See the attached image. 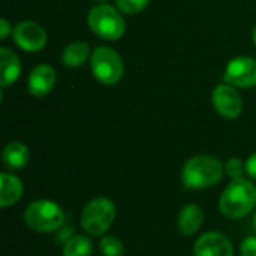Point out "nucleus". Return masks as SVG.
Instances as JSON below:
<instances>
[{
	"label": "nucleus",
	"mask_w": 256,
	"mask_h": 256,
	"mask_svg": "<svg viewBox=\"0 0 256 256\" xmlns=\"http://www.w3.org/2000/svg\"><path fill=\"white\" fill-rule=\"evenodd\" d=\"M225 174L224 164L212 154L189 158L182 168V182L188 189L202 190L218 184Z\"/></svg>",
	"instance_id": "obj_1"
},
{
	"label": "nucleus",
	"mask_w": 256,
	"mask_h": 256,
	"mask_svg": "<svg viewBox=\"0 0 256 256\" xmlns=\"http://www.w3.org/2000/svg\"><path fill=\"white\" fill-rule=\"evenodd\" d=\"M256 208V186L248 178L232 180L219 198L220 213L232 220L244 219Z\"/></svg>",
	"instance_id": "obj_2"
},
{
	"label": "nucleus",
	"mask_w": 256,
	"mask_h": 256,
	"mask_svg": "<svg viewBox=\"0 0 256 256\" xmlns=\"http://www.w3.org/2000/svg\"><path fill=\"white\" fill-rule=\"evenodd\" d=\"M87 24L96 36L111 42L122 39L126 32L123 14L108 3H96L87 14Z\"/></svg>",
	"instance_id": "obj_3"
},
{
	"label": "nucleus",
	"mask_w": 256,
	"mask_h": 256,
	"mask_svg": "<svg viewBox=\"0 0 256 256\" xmlns=\"http://www.w3.org/2000/svg\"><path fill=\"white\" fill-rule=\"evenodd\" d=\"M24 224L36 232H57L64 225L63 208L50 200H36L24 210Z\"/></svg>",
	"instance_id": "obj_4"
},
{
	"label": "nucleus",
	"mask_w": 256,
	"mask_h": 256,
	"mask_svg": "<svg viewBox=\"0 0 256 256\" xmlns=\"http://www.w3.org/2000/svg\"><path fill=\"white\" fill-rule=\"evenodd\" d=\"M116 216V204L106 196H98L86 204L80 218V224L88 236L100 237L112 226Z\"/></svg>",
	"instance_id": "obj_5"
},
{
	"label": "nucleus",
	"mask_w": 256,
	"mask_h": 256,
	"mask_svg": "<svg viewBox=\"0 0 256 256\" xmlns=\"http://www.w3.org/2000/svg\"><path fill=\"white\" fill-rule=\"evenodd\" d=\"M90 69L96 81L104 86H116L122 81L124 74V63L122 56L110 46H98L90 57Z\"/></svg>",
	"instance_id": "obj_6"
},
{
	"label": "nucleus",
	"mask_w": 256,
	"mask_h": 256,
	"mask_svg": "<svg viewBox=\"0 0 256 256\" xmlns=\"http://www.w3.org/2000/svg\"><path fill=\"white\" fill-rule=\"evenodd\" d=\"M12 38L15 45L26 52H39L45 48L48 42V34L45 28L32 20L20 21L14 26Z\"/></svg>",
	"instance_id": "obj_7"
},
{
	"label": "nucleus",
	"mask_w": 256,
	"mask_h": 256,
	"mask_svg": "<svg viewBox=\"0 0 256 256\" xmlns=\"http://www.w3.org/2000/svg\"><path fill=\"white\" fill-rule=\"evenodd\" d=\"M212 104L214 111L226 120H236L243 111V99L237 87L228 82L219 84L213 88Z\"/></svg>",
	"instance_id": "obj_8"
},
{
	"label": "nucleus",
	"mask_w": 256,
	"mask_h": 256,
	"mask_svg": "<svg viewBox=\"0 0 256 256\" xmlns=\"http://www.w3.org/2000/svg\"><path fill=\"white\" fill-rule=\"evenodd\" d=\"M225 82L237 88L256 87V58L249 56L234 57L225 68Z\"/></svg>",
	"instance_id": "obj_9"
},
{
	"label": "nucleus",
	"mask_w": 256,
	"mask_h": 256,
	"mask_svg": "<svg viewBox=\"0 0 256 256\" xmlns=\"http://www.w3.org/2000/svg\"><path fill=\"white\" fill-rule=\"evenodd\" d=\"M194 256H234V246L224 232L208 231L195 242Z\"/></svg>",
	"instance_id": "obj_10"
},
{
	"label": "nucleus",
	"mask_w": 256,
	"mask_h": 256,
	"mask_svg": "<svg viewBox=\"0 0 256 256\" xmlns=\"http://www.w3.org/2000/svg\"><path fill=\"white\" fill-rule=\"evenodd\" d=\"M56 81H57V74L52 66H50L46 63L38 64L32 69V72L28 74V78H27L28 93L33 98L42 99L52 92Z\"/></svg>",
	"instance_id": "obj_11"
},
{
	"label": "nucleus",
	"mask_w": 256,
	"mask_h": 256,
	"mask_svg": "<svg viewBox=\"0 0 256 256\" xmlns=\"http://www.w3.org/2000/svg\"><path fill=\"white\" fill-rule=\"evenodd\" d=\"M21 75V62L8 46H0V87L6 88L16 82Z\"/></svg>",
	"instance_id": "obj_12"
},
{
	"label": "nucleus",
	"mask_w": 256,
	"mask_h": 256,
	"mask_svg": "<svg viewBox=\"0 0 256 256\" xmlns=\"http://www.w3.org/2000/svg\"><path fill=\"white\" fill-rule=\"evenodd\" d=\"M204 224V212L198 204H188L177 218V228L184 237L195 236Z\"/></svg>",
	"instance_id": "obj_13"
},
{
	"label": "nucleus",
	"mask_w": 256,
	"mask_h": 256,
	"mask_svg": "<svg viewBox=\"0 0 256 256\" xmlns=\"http://www.w3.org/2000/svg\"><path fill=\"white\" fill-rule=\"evenodd\" d=\"M30 160V152L21 141H10L2 152V162L9 171H21Z\"/></svg>",
	"instance_id": "obj_14"
},
{
	"label": "nucleus",
	"mask_w": 256,
	"mask_h": 256,
	"mask_svg": "<svg viewBox=\"0 0 256 256\" xmlns=\"http://www.w3.org/2000/svg\"><path fill=\"white\" fill-rule=\"evenodd\" d=\"M24 194V184L20 177L10 172L0 174V207L6 208L16 204Z\"/></svg>",
	"instance_id": "obj_15"
},
{
	"label": "nucleus",
	"mask_w": 256,
	"mask_h": 256,
	"mask_svg": "<svg viewBox=\"0 0 256 256\" xmlns=\"http://www.w3.org/2000/svg\"><path fill=\"white\" fill-rule=\"evenodd\" d=\"M92 50L87 42L75 40L68 44L62 51V63L66 68H80L92 57Z\"/></svg>",
	"instance_id": "obj_16"
},
{
	"label": "nucleus",
	"mask_w": 256,
	"mask_h": 256,
	"mask_svg": "<svg viewBox=\"0 0 256 256\" xmlns=\"http://www.w3.org/2000/svg\"><path fill=\"white\" fill-rule=\"evenodd\" d=\"M94 250L93 242L86 236H72L63 244V256H92Z\"/></svg>",
	"instance_id": "obj_17"
},
{
	"label": "nucleus",
	"mask_w": 256,
	"mask_h": 256,
	"mask_svg": "<svg viewBox=\"0 0 256 256\" xmlns=\"http://www.w3.org/2000/svg\"><path fill=\"white\" fill-rule=\"evenodd\" d=\"M100 254L104 256H123L124 255V244L120 238L114 236H105L102 237L99 243Z\"/></svg>",
	"instance_id": "obj_18"
},
{
	"label": "nucleus",
	"mask_w": 256,
	"mask_h": 256,
	"mask_svg": "<svg viewBox=\"0 0 256 256\" xmlns=\"http://www.w3.org/2000/svg\"><path fill=\"white\" fill-rule=\"evenodd\" d=\"M150 0H116L117 9L124 15H136L148 6Z\"/></svg>",
	"instance_id": "obj_19"
},
{
	"label": "nucleus",
	"mask_w": 256,
	"mask_h": 256,
	"mask_svg": "<svg viewBox=\"0 0 256 256\" xmlns=\"http://www.w3.org/2000/svg\"><path fill=\"white\" fill-rule=\"evenodd\" d=\"M225 174L231 178V180H238L243 178V176L246 174V162H243L238 158H231L228 159L225 164Z\"/></svg>",
	"instance_id": "obj_20"
},
{
	"label": "nucleus",
	"mask_w": 256,
	"mask_h": 256,
	"mask_svg": "<svg viewBox=\"0 0 256 256\" xmlns=\"http://www.w3.org/2000/svg\"><path fill=\"white\" fill-rule=\"evenodd\" d=\"M240 254L242 256H256V236H249L242 242Z\"/></svg>",
	"instance_id": "obj_21"
},
{
	"label": "nucleus",
	"mask_w": 256,
	"mask_h": 256,
	"mask_svg": "<svg viewBox=\"0 0 256 256\" xmlns=\"http://www.w3.org/2000/svg\"><path fill=\"white\" fill-rule=\"evenodd\" d=\"M246 174L249 176V178L256 180V152L252 153L246 160Z\"/></svg>",
	"instance_id": "obj_22"
},
{
	"label": "nucleus",
	"mask_w": 256,
	"mask_h": 256,
	"mask_svg": "<svg viewBox=\"0 0 256 256\" xmlns=\"http://www.w3.org/2000/svg\"><path fill=\"white\" fill-rule=\"evenodd\" d=\"M12 26H10V22L6 20V18H2L0 20V39L2 40H4V39H8V36L9 34H12Z\"/></svg>",
	"instance_id": "obj_23"
},
{
	"label": "nucleus",
	"mask_w": 256,
	"mask_h": 256,
	"mask_svg": "<svg viewBox=\"0 0 256 256\" xmlns=\"http://www.w3.org/2000/svg\"><path fill=\"white\" fill-rule=\"evenodd\" d=\"M252 225H254V230H255L256 232V208L255 212H254V218H252Z\"/></svg>",
	"instance_id": "obj_24"
},
{
	"label": "nucleus",
	"mask_w": 256,
	"mask_h": 256,
	"mask_svg": "<svg viewBox=\"0 0 256 256\" xmlns=\"http://www.w3.org/2000/svg\"><path fill=\"white\" fill-rule=\"evenodd\" d=\"M252 39H254V44H255L256 46V26L255 28H254V33H252Z\"/></svg>",
	"instance_id": "obj_25"
},
{
	"label": "nucleus",
	"mask_w": 256,
	"mask_h": 256,
	"mask_svg": "<svg viewBox=\"0 0 256 256\" xmlns=\"http://www.w3.org/2000/svg\"><path fill=\"white\" fill-rule=\"evenodd\" d=\"M93 2H96V3H106L108 0H93Z\"/></svg>",
	"instance_id": "obj_26"
}]
</instances>
